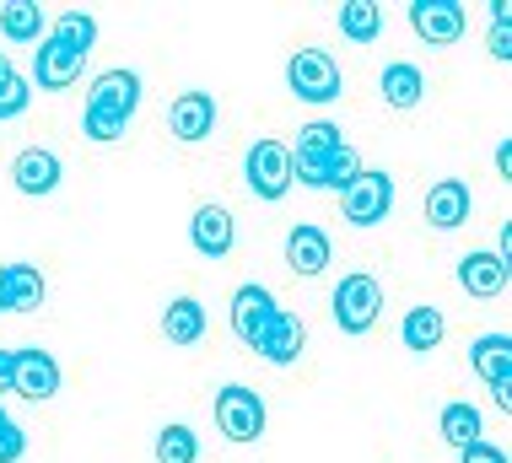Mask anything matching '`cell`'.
I'll list each match as a JSON object with an SVG mask.
<instances>
[{"mask_svg":"<svg viewBox=\"0 0 512 463\" xmlns=\"http://www.w3.org/2000/svg\"><path fill=\"white\" fill-rule=\"evenodd\" d=\"M135 108H141V76L119 65V70H103V76L92 81L81 124H87L92 140H103V146H108V140H119L124 130H130Z\"/></svg>","mask_w":512,"mask_h":463,"instance_id":"6da1fadb","label":"cell"},{"mask_svg":"<svg viewBox=\"0 0 512 463\" xmlns=\"http://www.w3.org/2000/svg\"><path fill=\"white\" fill-rule=\"evenodd\" d=\"M243 178H248V189H254L265 205L286 200V194H292V151H286L281 140H270V135L254 140L248 157H243Z\"/></svg>","mask_w":512,"mask_h":463,"instance_id":"7a4b0ae2","label":"cell"},{"mask_svg":"<svg viewBox=\"0 0 512 463\" xmlns=\"http://www.w3.org/2000/svg\"><path fill=\"white\" fill-rule=\"evenodd\" d=\"M286 87H292V97H302V103H335L340 97V65L329 60L324 49H297L292 60H286Z\"/></svg>","mask_w":512,"mask_h":463,"instance_id":"3957f363","label":"cell"},{"mask_svg":"<svg viewBox=\"0 0 512 463\" xmlns=\"http://www.w3.org/2000/svg\"><path fill=\"white\" fill-rule=\"evenodd\" d=\"M216 426L227 442H259L265 437V399L243 383H227L216 394Z\"/></svg>","mask_w":512,"mask_h":463,"instance_id":"277c9868","label":"cell"},{"mask_svg":"<svg viewBox=\"0 0 512 463\" xmlns=\"http://www.w3.org/2000/svg\"><path fill=\"white\" fill-rule=\"evenodd\" d=\"M389 210H394V178L378 173V167H362V178L340 194V216L351 227H378V221H389Z\"/></svg>","mask_w":512,"mask_h":463,"instance_id":"5b68a950","label":"cell"},{"mask_svg":"<svg viewBox=\"0 0 512 463\" xmlns=\"http://www.w3.org/2000/svg\"><path fill=\"white\" fill-rule=\"evenodd\" d=\"M335 324L345 334H367L372 324H378V313H383V286L372 275H345L340 286H335Z\"/></svg>","mask_w":512,"mask_h":463,"instance_id":"8992f818","label":"cell"},{"mask_svg":"<svg viewBox=\"0 0 512 463\" xmlns=\"http://www.w3.org/2000/svg\"><path fill=\"white\" fill-rule=\"evenodd\" d=\"M362 178V157H356V146L345 140V146H335L329 157H292V184H308V189H335L345 194Z\"/></svg>","mask_w":512,"mask_h":463,"instance_id":"52a82bcc","label":"cell"},{"mask_svg":"<svg viewBox=\"0 0 512 463\" xmlns=\"http://www.w3.org/2000/svg\"><path fill=\"white\" fill-rule=\"evenodd\" d=\"M275 313H281V302H275L270 286H238L232 291V334L259 350V340H265V329L275 324Z\"/></svg>","mask_w":512,"mask_h":463,"instance_id":"ba28073f","label":"cell"},{"mask_svg":"<svg viewBox=\"0 0 512 463\" xmlns=\"http://www.w3.org/2000/svg\"><path fill=\"white\" fill-rule=\"evenodd\" d=\"M410 27H415L421 44L448 49V44H459V38H464V6H459V0H415V6H410Z\"/></svg>","mask_w":512,"mask_h":463,"instance_id":"9c48e42d","label":"cell"},{"mask_svg":"<svg viewBox=\"0 0 512 463\" xmlns=\"http://www.w3.org/2000/svg\"><path fill=\"white\" fill-rule=\"evenodd\" d=\"M11 394L44 404L60 394V367H54L49 350H11Z\"/></svg>","mask_w":512,"mask_h":463,"instance_id":"30bf717a","label":"cell"},{"mask_svg":"<svg viewBox=\"0 0 512 463\" xmlns=\"http://www.w3.org/2000/svg\"><path fill=\"white\" fill-rule=\"evenodd\" d=\"M81 70H87V54H76V49L54 44V38H44V44L33 49V87H44V92H65V87H76Z\"/></svg>","mask_w":512,"mask_h":463,"instance_id":"8fae6325","label":"cell"},{"mask_svg":"<svg viewBox=\"0 0 512 463\" xmlns=\"http://www.w3.org/2000/svg\"><path fill=\"white\" fill-rule=\"evenodd\" d=\"M60 157H54L49 146H27V151H17V162H11V184H17L27 200H44V194H54L60 189Z\"/></svg>","mask_w":512,"mask_h":463,"instance_id":"7c38bea8","label":"cell"},{"mask_svg":"<svg viewBox=\"0 0 512 463\" xmlns=\"http://www.w3.org/2000/svg\"><path fill=\"white\" fill-rule=\"evenodd\" d=\"M189 243L205 259H227L232 243H238V227H232V210L227 205H200L195 221H189Z\"/></svg>","mask_w":512,"mask_h":463,"instance_id":"4fadbf2b","label":"cell"},{"mask_svg":"<svg viewBox=\"0 0 512 463\" xmlns=\"http://www.w3.org/2000/svg\"><path fill=\"white\" fill-rule=\"evenodd\" d=\"M469 205H475V194H469L464 178H437V184L426 189V221H432L437 232H459L469 221Z\"/></svg>","mask_w":512,"mask_h":463,"instance_id":"5bb4252c","label":"cell"},{"mask_svg":"<svg viewBox=\"0 0 512 463\" xmlns=\"http://www.w3.org/2000/svg\"><path fill=\"white\" fill-rule=\"evenodd\" d=\"M168 124L184 146H195V140H205L216 130V97L211 92H178L168 108Z\"/></svg>","mask_w":512,"mask_h":463,"instance_id":"9a60e30c","label":"cell"},{"mask_svg":"<svg viewBox=\"0 0 512 463\" xmlns=\"http://www.w3.org/2000/svg\"><path fill=\"white\" fill-rule=\"evenodd\" d=\"M286 270L292 275H324L329 270V232L313 221H297L286 232Z\"/></svg>","mask_w":512,"mask_h":463,"instance_id":"2e32d148","label":"cell"},{"mask_svg":"<svg viewBox=\"0 0 512 463\" xmlns=\"http://www.w3.org/2000/svg\"><path fill=\"white\" fill-rule=\"evenodd\" d=\"M302 345H308L302 318L292 313V307H281V313H275V324L265 329V340H259V356H265L270 367H292V361L302 356Z\"/></svg>","mask_w":512,"mask_h":463,"instance_id":"e0dca14e","label":"cell"},{"mask_svg":"<svg viewBox=\"0 0 512 463\" xmlns=\"http://www.w3.org/2000/svg\"><path fill=\"white\" fill-rule=\"evenodd\" d=\"M459 286H464L475 302L502 297V291H507V264L496 259V254H480V248H475V254L459 259Z\"/></svg>","mask_w":512,"mask_h":463,"instance_id":"ac0fdd59","label":"cell"},{"mask_svg":"<svg viewBox=\"0 0 512 463\" xmlns=\"http://www.w3.org/2000/svg\"><path fill=\"white\" fill-rule=\"evenodd\" d=\"M469 367L486 377L491 388H512V340L507 334H480L469 345Z\"/></svg>","mask_w":512,"mask_h":463,"instance_id":"d6986e66","label":"cell"},{"mask_svg":"<svg viewBox=\"0 0 512 463\" xmlns=\"http://www.w3.org/2000/svg\"><path fill=\"white\" fill-rule=\"evenodd\" d=\"M44 44V6L38 0H11L0 6V44Z\"/></svg>","mask_w":512,"mask_h":463,"instance_id":"ffe728a7","label":"cell"},{"mask_svg":"<svg viewBox=\"0 0 512 463\" xmlns=\"http://www.w3.org/2000/svg\"><path fill=\"white\" fill-rule=\"evenodd\" d=\"M421 97H426V76H421V65L394 60L389 70H383V103H389V108H415Z\"/></svg>","mask_w":512,"mask_h":463,"instance_id":"44dd1931","label":"cell"},{"mask_svg":"<svg viewBox=\"0 0 512 463\" xmlns=\"http://www.w3.org/2000/svg\"><path fill=\"white\" fill-rule=\"evenodd\" d=\"M437 437L448 442V447H475L480 442V410L475 404H464V399H453V404H442V420H437Z\"/></svg>","mask_w":512,"mask_h":463,"instance_id":"7402d4cb","label":"cell"},{"mask_svg":"<svg viewBox=\"0 0 512 463\" xmlns=\"http://www.w3.org/2000/svg\"><path fill=\"white\" fill-rule=\"evenodd\" d=\"M162 334H168L173 345H195L200 334H205V307L195 297H178L162 307Z\"/></svg>","mask_w":512,"mask_h":463,"instance_id":"603a6c76","label":"cell"},{"mask_svg":"<svg viewBox=\"0 0 512 463\" xmlns=\"http://www.w3.org/2000/svg\"><path fill=\"white\" fill-rule=\"evenodd\" d=\"M442 334H448V318H442L437 307H410L405 324H399V340H405V350H437Z\"/></svg>","mask_w":512,"mask_h":463,"instance_id":"cb8c5ba5","label":"cell"},{"mask_svg":"<svg viewBox=\"0 0 512 463\" xmlns=\"http://www.w3.org/2000/svg\"><path fill=\"white\" fill-rule=\"evenodd\" d=\"M340 33L351 38V44H372V38L383 33V6L378 0H351V6H340Z\"/></svg>","mask_w":512,"mask_h":463,"instance_id":"d4e9b609","label":"cell"},{"mask_svg":"<svg viewBox=\"0 0 512 463\" xmlns=\"http://www.w3.org/2000/svg\"><path fill=\"white\" fill-rule=\"evenodd\" d=\"M6 275H11V313L44 307V270L38 264H6Z\"/></svg>","mask_w":512,"mask_h":463,"instance_id":"484cf974","label":"cell"},{"mask_svg":"<svg viewBox=\"0 0 512 463\" xmlns=\"http://www.w3.org/2000/svg\"><path fill=\"white\" fill-rule=\"evenodd\" d=\"M49 38L54 44H65V49H76V54H87L92 44H98V22L87 17V11H60L49 27Z\"/></svg>","mask_w":512,"mask_h":463,"instance_id":"4316f807","label":"cell"},{"mask_svg":"<svg viewBox=\"0 0 512 463\" xmlns=\"http://www.w3.org/2000/svg\"><path fill=\"white\" fill-rule=\"evenodd\" d=\"M335 146H345L340 124L313 119V124H302V130H297V146H286V151H292V157H329Z\"/></svg>","mask_w":512,"mask_h":463,"instance_id":"83f0119b","label":"cell"},{"mask_svg":"<svg viewBox=\"0 0 512 463\" xmlns=\"http://www.w3.org/2000/svg\"><path fill=\"white\" fill-rule=\"evenodd\" d=\"M200 458V437L189 426H162L157 431V463H195Z\"/></svg>","mask_w":512,"mask_h":463,"instance_id":"f1b7e54d","label":"cell"},{"mask_svg":"<svg viewBox=\"0 0 512 463\" xmlns=\"http://www.w3.org/2000/svg\"><path fill=\"white\" fill-rule=\"evenodd\" d=\"M27 103H33V81L22 76V70H0V124L6 119H22L27 114Z\"/></svg>","mask_w":512,"mask_h":463,"instance_id":"f546056e","label":"cell"},{"mask_svg":"<svg viewBox=\"0 0 512 463\" xmlns=\"http://www.w3.org/2000/svg\"><path fill=\"white\" fill-rule=\"evenodd\" d=\"M27 453V437H22V426L6 415V404H0V463H22Z\"/></svg>","mask_w":512,"mask_h":463,"instance_id":"4dcf8cb0","label":"cell"},{"mask_svg":"<svg viewBox=\"0 0 512 463\" xmlns=\"http://www.w3.org/2000/svg\"><path fill=\"white\" fill-rule=\"evenodd\" d=\"M459 463H507V453H502L496 442H486V437H480L475 447H464V453H459Z\"/></svg>","mask_w":512,"mask_h":463,"instance_id":"1f68e13d","label":"cell"},{"mask_svg":"<svg viewBox=\"0 0 512 463\" xmlns=\"http://www.w3.org/2000/svg\"><path fill=\"white\" fill-rule=\"evenodd\" d=\"M0 394H11V350H0Z\"/></svg>","mask_w":512,"mask_h":463,"instance_id":"d6a6232c","label":"cell"},{"mask_svg":"<svg viewBox=\"0 0 512 463\" xmlns=\"http://www.w3.org/2000/svg\"><path fill=\"white\" fill-rule=\"evenodd\" d=\"M0 313H11V275H6V264H0Z\"/></svg>","mask_w":512,"mask_h":463,"instance_id":"836d02e7","label":"cell"},{"mask_svg":"<svg viewBox=\"0 0 512 463\" xmlns=\"http://www.w3.org/2000/svg\"><path fill=\"white\" fill-rule=\"evenodd\" d=\"M6 65H11V60H6V44H0V70H6Z\"/></svg>","mask_w":512,"mask_h":463,"instance_id":"e575fe53","label":"cell"}]
</instances>
